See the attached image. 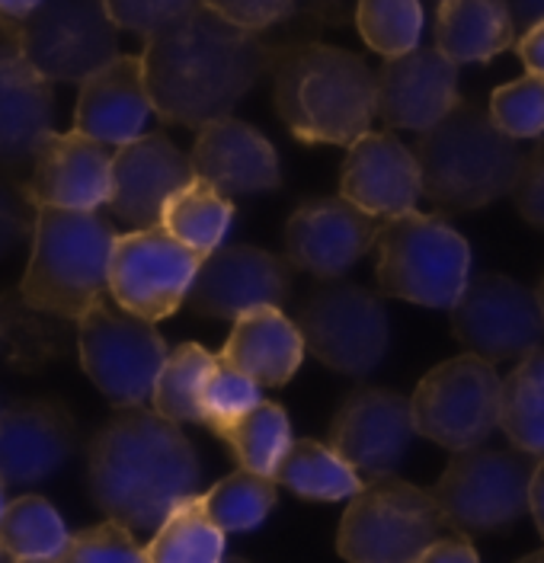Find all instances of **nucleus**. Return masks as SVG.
Returning a JSON list of instances; mask_svg holds the SVG:
<instances>
[{
    "label": "nucleus",
    "instance_id": "1",
    "mask_svg": "<svg viewBox=\"0 0 544 563\" xmlns=\"http://www.w3.org/2000/svg\"><path fill=\"white\" fill-rule=\"evenodd\" d=\"M145 80L160 122L202 129L234 112L256 84L273 74L276 48L263 33L192 3L145 38Z\"/></svg>",
    "mask_w": 544,
    "mask_h": 563
},
{
    "label": "nucleus",
    "instance_id": "2",
    "mask_svg": "<svg viewBox=\"0 0 544 563\" xmlns=\"http://www.w3.org/2000/svg\"><path fill=\"white\" fill-rule=\"evenodd\" d=\"M199 455L180 422L154 407H115L87 452L90 496L135 534H154L160 522L199 490Z\"/></svg>",
    "mask_w": 544,
    "mask_h": 563
},
{
    "label": "nucleus",
    "instance_id": "3",
    "mask_svg": "<svg viewBox=\"0 0 544 563\" xmlns=\"http://www.w3.org/2000/svg\"><path fill=\"white\" fill-rule=\"evenodd\" d=\"M273 100L279 119L304 144L349 147L378 115L375 70L363 55L326 45L321 38H269Z\"/></svg>",
    "mask_w": 544,
    "mask_h": 563
},
{
    "label": "nucleus",
    "instance_id": "4",
    "mask_svg": "<svg viewBox=\"0 0 544 563\" xmlns=\"http://www.w3.org/2000/svg\"><path fill=\"white\" fill-rule=\"evenodd\" d=\"M423 196L445 211H474L512 196L525 151L507 135L490 109L458 103L413 147Z\"/></svg>",
    "mask_w": 544,
    "mask_h": 563
},
{
    "label": "nucleus",
    "instance_id": "5",
    "mask_svg": "<svg viewBox=\"0 0 544 563\" xmlns=\"http://www.w3.org/2000/svg\"><path fill=\"white\" fill-rule=\"evenodd\" d=\"M115 238L100 211L38 206L20 298L36 311L77 320L109 291Z\"/></svg>",
    "mask_w": 544,
    "mask_h": 563
},
{
    "label": "nucleus",
    "instance_id": "6",
    "mask_svg": "<svg viewBox=\"0 0 544 563\" xmlns=\"http://www.w3.org/2000/svg\"><path fill=\"white\" fill-rule=\"evenodd\" d=\"M378 285L423 308H452L468 285L471 246L442 218L417 209L385 218L378 234Z\"/></svg>",
    "mask_w": 544,
    "mask_h": 563
},
{
    "label": "nucleus",
    "instance_id": "7",
    "mask_svg": "<svg viewBox=\"0 0 544 563\" xmlns=\"http://www.w3.org/2000/svg\"><path fill=\"white\" fill-rule=\"evenodd\" d=\"M445 528L433 493L381 474L349 496L336 551L353 563H413Z\"/></svg>",
    "mask_w": 544,
    "mask_h": 563
},
{
    "label": "nucleus",
    "instance_id": "8",
    "mask_svg": "<svg viewBox=\"0 0 544 563\" xmlns=\"http://www.w3.org/2000/svg\"><path fill=\"white\" fill-rule=\"evenodd\" d=\"M77 346L87 378L112 407L147 404L170 355L154 320L132 314L112 295L97 298L77 317Z\"/></svg>",
    "mask_w": 544,
    "mask_h": 563
},
{
    "label": "nucleus",
    "instance_id": "9",
    "mask_svg": "<svg viewBox=\"0 0 544 563\" xmlns=\"http://www.w3.org/2000/svg\"><path fill=\"white\" fill-rule=\"evenodd\" d=\"M532 455L503 449L455 452L435 484V503L445 526L462 534L507 531L532 516Z\"/></svg>",
    "mask_w": 544,
    "mask_h": 563
},
{
    "label": "nucleus",
    "instance_id": "10",
    "mask_svg": "<svg viewBox=\"0 0 544 563\" xmlns=\"http://www.w3.org/2000/svg\"><path fill=\"white\" fill-rule=\"evenodd\" d=\"M311 355L346 375H371L391 346V320L375 291L353 282L324 279L298 308L295 317Z\"/></svg>",
    "mask_w": 544,
    "mask_h": 563
},
{
    "label": "nucleus",
    "instance_id": "11",
    "mask_svg": "<svg viewBox=\"0 0 544 563\" xmlns=\"http://www.w3.org/2000/svg\"><path fill=\"white\" fill-rule=\"evenodd\" d=\"M500 404L503 378L474 352L435 365L410 397L417 435L448 452L484 445L500 426Z\"/></svg>",
    "mask_w": 544,
    "mask_h": 563
},
{
    "label": "nucleus",
    "instance_id": "12",
    "mask_svg": "<svg viewBox=\"0 0 544 563\" xmlns=\"http://www.w3.org/2000/svg\"><path fill=\"white\" fill-rule=\"evenodd\" d=\"M16 33L26 62L52 84H84L119 58V26L107 0H38Z\"/></svg>",
    "mask_w": 544,
    "mask_h": 563
},
{
    "label": "nucleus",
    "instance_id": "13",
    "mask_svg": "<svg viewBox=\"0 0 544 563\" xmlns=\"http://www.w3.org/2000/svg\"><path fill=\"white\" fill-rule=\"evenodd\" d=\"M202 253L174 238L164 224L135 228L119 234L109 263V295L147 320L177 314L192 279L199 273Z\"/></svg>",
    "mask_w": 544,
    "mask_h": 563
},
{
    "label": "nucleus",
    "instance_id": "14",
    "mask_svg": "<svg viewBox=\"0 0 544 563\" xmlns=\"http://www.w3.org/2000/svg\"><path fill=\"white\" fill-rule=\"evenodd\" d=\"M452 311V333L465 346L487 362L525 358L542 350L544 308L539 291L522 282L487 273L468 279Z\"/></svg>",
    "mask_w": 544,
    "mask_h": 563
},
{
    "label": "nucleus",
    "instance_id": "15",
    "mask_svg": "<svg viewBox=\"0 0 544 563\" xmlns=\"http://www.w3.org/2000/svg\"><path fill=\"white\" fill-rule=\"evenodd\" d=\"M16 23H0V174L26 183L42 141L55 132V93L20 52Z\"/></svg>",
    "mask_w": 544,
    "mask_h": 563
},
{
    "label": "nucleus",
    "instance_id": "16",
    "mask_svg": "<svg viewBox=\"0 0 544 563\" xmlns=\"http://www.w3.org/2000/svg\"><path fill=\"white\" fill-rule=\"evenodd\" d=\"M289 256H276L259 246H218L202 256L186 305L199 317L237 320L251 308L286 305L291 295Z\"/></svg>",
    "mask_w": 544,
    "mask_h": 563
},
{
    "label": "nucleus",
    "instance_id": "17",
    "mask_svg": "<svg viewBox=\"0 0 544 563\" xmlns=\"http://www.w3.org/2000/svg\"><path fill=\"white\" fill-rule=\"evenodd\" d=\"M378 214L359 209L346 196L311 199L286 224V256L298 273L321 282L340 279L378 244Z\"/></svg>",
    "mask_w": 544,
    "mask_h": 563
},
{
    "label": "nucleus",
    "instance_id": "18",
    "mask_svg": "<svg viewBox=\"0 0 544 563\" xmlns=\"http://www.w3.org/2000/svg\"><path fill=\"white\" fill-rule=\"evenodd\" d=\"M413 410L398 390L356 387L330 422V445L359 474H395L413 439Z\"/></svg>",
    "mask_w": 544,
    "mask_h": 563
},
{
    "label": "nucleus",
    "instance_id": "19",
    "mask_svg": "<svg viewBox=\"0 0 544 563\" xmlns=\"http://www.w3.org/2000/svg\"><path fill=\"white\" fill-rule=\"evenodd\" d=\"M375 84L378 119L398 132H426L462 103L458 65L438 45H417L403 55L385 58V65L375 70Z\"/></svg>",
    "mask_w": 544,
    "mask_h": 563
},
{
    "label": "nucleus",
    "instance_id": "20",
    "mask_svg": "<svg viewBox=\"0 0 544 563\" xmlns=\"http://www.w3.org/2000/svg\"><path fill=\"white\" fill-rule=\"evenodd\" d=\"M196 176L189 154L167 135H142L112 151L109 211L129 228L160 224L170 196Z\"/></svg>",
    "mask_w": 544,
    "mask_h": 563
},
{
    "label": "nucleus",
    "instance_id": "21",
    "mask_svg": "<svg viewBox=\"0 0 544 563\" xmlns=\"http://www.w3.org/2000/svg\"><path fill=\"white\" fill-rule=\"evenodd\" d=\"M77 422L55 400H20L0 413V481L33 487L77 452Z\"/></svg>",
    "mask_w": 544,
    "mask_h": 563
},
{
    "label": "nucleus",
    "instance_id": "22",
    "mask_svg": "<svg viewBox=\"0 0 544 563\" xmlns=\"http://www.w3.org/2000/svg\"><path fill=\"white\" fill-rule=\"evenodd\" d=\"M26 192L36 206L97 211L112 192V154L103 141L77 129L48 132L26 179Z\"/></svg>",
    "mask_w": 544,
    "mask_h": 563
},
{
    "label": "nucleus",
    "instance_id": "23",
    "mask_svg": "<svg viewBox=\"0 0 544 563\" xmlns=\"http://www.w3.org/2000/svg\"><path fill=\"white\" fill-rule=\"evenodd\" d=\"M340 196L378 218L417 209L423 179L417 154L391 132H365L349 144L340 170Z\"/></svg>",
    "mask_w": 544,
    "mask_h": 563
},
{
    "label": "nucleus",
    "instance_id": "24",
    "mask_svg": "<svg viewBox=\"0 0 544 563\" xmlns=\"http://www.w3.org/2000/svg\"><path fill=\"white\" fill-rule=\"evenodd\" d=\"M192 170L224 196H254L279 189V154L254 125L224 115L199 129L192 144Z\"/></svg>",
    "mask_w": 544,
    "mask_h": 563
},
{
    "label": "nucleus",
    "instance_id": "25",
    "mask_svg": "<svg viewBox=\"0 0 544 563\" xmlns=\"http://www.w3.org/2000/svg\"><path fill=\"white\" fill-rule=\"evenodd\" d=\"M151 112L154 106L147 93L145 58L119 55L80 84L74 129L119 147L145 135Z\"/></svg>",
    "mask_w": 544,
    "mask_h": 563
},
{
    "label": "nucleus",
    "instance_id": "26",
    "mask_svg": "<svg viewBox=\"0 0 544 563\" xmlns=\"http://www.w3.org/2000/svg\"><path fill=\"white\" fill-rule=\"evenodd\" d=\"M304 350L308 346L298 323L286 317L279 305H263L234 320V330L221 355L259 385L282 387L295 378Z\"/></svg>",
    "mask_w": 544,
    "mask_h": 563
},
{
    "label": "nucleus",
    "instance_id": "27",
    "mask_svg": "<svg viewBox=\"0 0 544 563\" xmlns=\"http://www.w3.org/2000/svg\"><path fill=\"white\" fill-rule=\"evenodd\" d=\"M519 30L507 0H438L435 3V45L455 62H490L515 45Z\"/></svg>",
    "mask_w": 544,
    "mask_h": 563
},
{
    "label": "nucleus",
    "instance_id": "28",
    "mask_svg": "<svg viewBox=\"0 0 544 563\" xmlns=\"http://www.w3.org/2000/svg\"><path fill=\"white\" fill-rule=\"evenodd\" d=\"M276 484L289 487L301 499H314V503H336V499H349L353 493L363 487L359 471L340 455L330 442H314V439H301L291 442L289 455L282 457L279 471H276Z\"/></svg>",
    "mask_w": 544,
    "mask_h": 563
},
{
    "label": "nucleus",
    "instance_id": "29",
    "mask_svg": "<svg viewBox=\"0 0 544 563\" xmlns=\"http://www.w3.org/2000/svg\"><path fill=\"white\" fill-rule=\"evenodd\" d=\"M224 528L209 516L206 493L182 499L147 541L151 563H218L224 558Z\"/></svg>",
    "mask_w": 544,
    "mask_h": 563
},
{
    "label": "nucleus",
    "instance_id": "30",
    "mask_svg": "<svg viewBox=\"0 0 544 563\" xmlns=\"http://www.w3.org/2000/svg\"><path fill=\"white\" fill-rule=\"evenodd\" d=\"M231 221H234L231 196H224L218 186H212L202 176H192L182 189H177L164 209V218H160V224L174 238H180L186 246L199 250L202 256H209L212 250L221 246Z\"/></svg>",
    "mask_w": 544,
    "mask_h": 563
},
{
    "label": "nucleus",
    "instance_id": "31",
    "mask_svg": "<svg viewBox=\"0 0 544 563\" xmlns=\"http://www.w3.org/2000/svg\"><path fill=\"white\" fill-rule=\"evenodd\" d=\"M500 429L519 452L544 457V350L519 358L503 378Z\"/></svg>",
    "mask_w": 544,
    "mask_h": 563
},
{
    "label": "nucleus",
    "instance_id": "32",
    "mask_svg": "<svg viewBox=\"0 0 544 563\" xmlns=\"http://www.w3.org/2000/svg\"><path fill=\"white\" fill-rule=\"evenodd\" d=\"M71 534L42 496H20L0 516V548L10 561H62Z\"/></svg>",
    "mask_w": 544,
    "mask_h": 563
},
{
    "label": "nucleus",
    "instance_id": "33",
    "mask_svg": "<svg viewBox=\"0 0 544 563\" xmlns=\"http://www.w3.org/2000/svg\"><path fill=\"white\" fill-rule=\"evenodd\" d=\"M221 439L231 445V452L241 461V467H251L256 474L276 477L282 457L289 455L291 449L289 413L273 400H259L241 420L231 422L221 432Z\"/></svg>",
    "mask_w": 544,
    "mask_h": 563
},
{
    "label": "nucleus",
    "instance_id": "34",
    "mask_svg": "<svg viewBox=\"0 0 544 563\" xmlns=\"http://www.w3.org/2000/svg\"><path fill=\"white\" fill-rule=\"evenodd\" d=\"M218 355L202 350L199 343H182L167 355L157 385L151 394V407L177 422L202 426V385L212 372Z\"/></svg>",
    "mask_w": 544,
    "mask_h": 563
},
{
    "label": "nucleus",
    "instance_id": "35",
    "mask_svg": "<svg viewBox=\"0 0 544 563\" xmlns=\"http://www.w3.org/2000/svg\"><path fill=\"white\" fill-rule=\"evenodd\" d=\"M206 506L224 531H251L263 526L276 506V477L241 467L206 493Z\"/></svg>",
    "mask_w": 544,
    "mask_h": 563
},
{
    "label": "nucleus",
    "instance_id": "36",
    "mask_svg": "<svg viewBox=\"0 0 544 563\" xmlns=\"http://www.w3.org/2000/svg\"><path fill=\"white\" fill-rule=\"evenodd\" d=\"M356 30L381 58H395L420 45L423 3L420 0H356Z\"/></svg>",
    "mask_w": 544,
    "mask_h": 563
},
{
    "label": "nucleus",
    "instance_id": "37",
    "mask_svg": "<svg viewBox=\"0 0 544 563\" xmlns=\"http://www.w3.org/2000/svg\"><path fill=\"white\" fill-rule=\"evenodd\" d=\"M259 382L231 365L224 355H218L206 385H202V426H209L221 439V432L237 422L251 407H256L259 397Z\"/></svg>",
    "mask_w": 544,
    "mask_h": 563
},
{
    "label": "nucleus",
    "instance_id": "38",
    "mask_svg": "<svg viewBox=\"0 0 544 563\" xmlns=\"http://www.w3.org/2000/svg\"><path fill=\"white\" fill-rule=\"evenodd\" d=\"M493 122L512 139H539L544 132V77L529 74L503 84L490 97Z\"/></svg>",
    "mask_w": 544,
    "mask_h": 563
},
{
    "label": "nucleus",
    "instance_id": "39",
    "mask_svg": "<svg viewBox=\"0 0 544 563\" xmlns=\"http://www.w3.org/2000/svg\"><path fill=\"white\" fill-rule=\"evenodd\" d=\"M62 561L71 563H97V561H147V551L135 541V531L122 526L119 519H107L103 526L84 528L71 534Z\"/></svg>",
    "mask_w": 544,
    "mask_h": 563
},
{
    "label": "nucleus",
    "instance_id": "40",
    "mask_svg": "<svg viewBox=\"0 0 544 563\" xmlns=\"http://www.w3.org/2000/svg\"><path fill=\"white\" fill-rule=\"evenodd\" d=\"M36 202L26 192V183L0 174V260L10 256L36 228Z\"/></svg>",
    "mask_w": 544,
    "mask_h": 563
},
{
    "label": "nucleus",
    "instance_id": "41",
    "mask_svg": "<svg viewBox=\"0 0 544 563\" xmlns=\"http://www.w3.org/2000/svg\"><path fill=\"white\" fill-rule=\"evenodd\" d=\"M192 3L196 0H107V10L119 30L147 38L186 13Z\"/></svg>",
    "mask_w": 544,
    "mask_h": 563
},
{
    "label": "nucleus",
    "instance_id": "42",
    "mask_svg": "<svg viewBox=\"0 0 544 563\" xmlns=\"http://www.w3.org/2000/svg\"><path fill=\"white\" fill-rule=\"evenodd\" d=\"M199 3L212 7L224 20L254 33H269L273 26H282L298 10V0H199Z\"/></svg>",
    "mask_w": 544,
    "mask_h": 563
},
{
    "label": "nucleus",
    "instance_id": "43",
    "mask_svg": "<svg viewBox=\"0 0 544 563\" xmlns=\"http://www.w3.org/2000/svg\"><path fill=\"white\" fill-rule=\"evenodd\" d=\"M349 20H356V0H298L295 16L286 20L289 33L282 38H318L321 30H340Z\"/></svg>",
    "mask_w": 544,
    "mask_h": 563
},
{
    "label": "nucleus",
    "instance_id": "44",
    "mask_svg": "<svg viewBox=\"0 0 544 563\" xmlns=\"http://www.w3.org/2000/svg\"><path fill=\"white\" fill-rule=\"evenodd\" d=\"M512 199H515L519 214L529 224H535L539 231H544V141H539L532 151H525Z\"/></svg>",
    "mask_w": 544,
    "mask_h": 563
},
{
    "label": "nucleus",
    "instance_id": "45",
    "mask_svg": "<svg viewBox=\"0 0 544 563\" xmlns=\"http://www.w3.org/2000/svg\"><path fill=\"white\" fill-rule=\"evenodd\" d=\"M423 563H477V551L468 538H438L426 551H423Z\"/></svg>",
    "mask_w": 544,
    "mask_h": 563
},
{
    "label": "nucleus",
    "instance_id": "46",
    "mask_svg": "<svg viewBox=\"0 0 544 563\" xmlns=\"http://www.w3.org/2000/svg\"><path fill=\"white\" fill-rule=\"evenodd\" d=\"M515 52H519V58H522L529 74H542L544 77V20L529 26L525 33H519Z\"/></svg>",
    "mask_w": 544,
    "mask_h": 563
},
{
    "label": "nucleus",
    "instance_id": "47",
    "mask_svg": "<svg viewBox=\"0 0 544 563\" xmlns=\"http://www.w3.org/2000/svg\"><path fill=\"white\" fill-rule=\"evenodd\" d=\"M507 7L519 33H525L529 26H535V23L544 20V0H507Z\"/></svg>",
    "mask_w": 544,
    "mask_h": 563
},
{
    "label": "nucleus",
    "instance_id": "48",
    "mask_svg": "<svg viewBox=\"0 0 544 563\" xmlns=\"http://www.w3.org/2000/svg\"><path fill=\"white\" fill-rule=\"evenodd\" d=\"M532 519L544 538V457H539L535 474H532Z\"/></svg>",
    "mask_w": 544,
    "mask_h": 563
},
{
    "label": "nucleus",
    "instance_id": "49",
    "mask_svg": "<svg viewBox=\"0 0 544 563\" xmlns=\"http://www.w3.org/2000/svg\"><path fill=\"white\" fill-rule=\"evenodd\" d=\"M38 0H0V16L7 20H23L30 10H36Z\"/></svg>",
    "mask_w": 544,
    "mask_h": 563
},
{
    "label": "nucleus",
    "instance_id": "50",
    "mask_svg": "<svg viewBox=\"0 0 544 563\" xmlns=\"http://www.w3.org/2000/svg\"><path fill=\"white\" fill-rule=\"evenodd\" d=\"M544 563V551H535V554H525V563Z\"/></svg>",
    "mask_w": 544,
    "mask_h": 563
},
{
    "label": "nucleus",
    "instance_id": "51",
    "mask_svg": "<svg viewBox=\"0 0 544 563\" xmlns=\"http://www.w3.org/2000/svg\"><path fill=\"white\" fill-rule=\"evenodd\" d=\"M3 490H7V484L0 481V516H3V509H7V503H3Z\"/></svg>",
    "mask_w": 544,
    "mask_h": 563
},
{
    "label": "nucleus",
    "instance_id": "52",
    "mask_svg": "<svg viewBox=\"0 0 544 563\" xmlns=\"http://www.w3.org/2000/svg\"><path fill=\"white\" fill-rule=\"evenodd\" d=\"M539 298H542V308H544V276H542V285H539Z\"/></svg>",
    "mask_w": 544,
    "mask_h": 563
},
{
    "label": "nucleus",
    "instance_id": "53",
    "mask_svg": "<svg viewBox=\"0 0 544 563\" xmlns=\"http://www.w3.org/2000/svg\"><path fill=\"white\" fill-rule=\"evenodd\" d=\"M0 23H7V16H0Z\"/></svg>",
    "mask_w": 544,
    "mask_h": 563
},
{
    "label": "nucleus",
    "instance_id": "54",
    "mask_svg": "<svg viewBox=\"0 0 544 563\" xmlns=\"http://www.w3.org/2000/svg\"><path fill=\"white\" fill-rule=\"evenodd\" d=\"M0 554H3V548H0Z\"/></svg>",
    "mask_w": 544,
    "mask_h": 563
},
{
    "label": "nucleus",
    "instance_id": "55",
    "mask_svg": "<svg viewBox=\"0 0 544 563\" xmlns=\"http://www.w3.org/2000/svg\"><path fill=\"white\" fill-rule=\"evenodd\" d=\"M435 3H438V0H435Z\"/></svg>",
    "mask_w": 544,
    "mask_h": 563
}]
</instances>
